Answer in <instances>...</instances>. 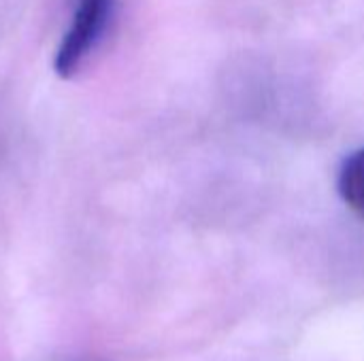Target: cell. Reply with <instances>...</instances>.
Masks as SVG:
<instances>
[{"mask_svg": "<svg viewBox=\"0 0 364 361\" xmlns=\"http://www.w3.org/2000/svg\"><path fill=\"white\" fill-rule=\"evenodd\" d=\"M113 15V0H75L70 26L64 32L53 68L62 79L77 72L81 62L92 53V49L102 40Z\"/></svg>", "mask_w": 364, "mask_h": 361, "instance_id": "1", "label": "cell"}, {"mask_svg": "<svg viewBox=\"0 0 364 361\" xmlns=\"http://www.w3.org/2000/svg\"><path fill=\"white\" fill-rule=\"evenodd\" d=\"M337 185L343 202L364 217V149L350 153L343 160Z\"/></svg>", "mask_w": 364, "mask_h": 361, "instance_id": "2", "label": "cell"}]
</instances>
